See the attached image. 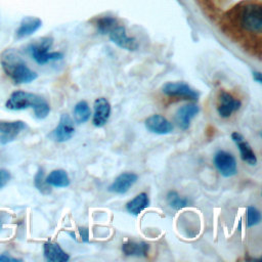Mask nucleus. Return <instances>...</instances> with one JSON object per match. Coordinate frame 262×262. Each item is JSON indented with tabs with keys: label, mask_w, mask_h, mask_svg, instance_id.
<instances>
[{
	"label": "nucleus",
	"mask_w": 262,
	"mask_h": 262,
	"mask_svg": "<svg viewBox=\"0 0 262 262\" xmlns=\"http://www.w3.org/2000/svg\"><path fill=\"white\" fill-rule=\"evenodd\" d=\"M1 66L15 84L31 83L38 75L32 71L14 49H7L1 54Z\"/></svg>",
	"instance_id": "obj_1"
},
{
	"label": "nucleus",
	"mask_w": 262,
	"mask_h": 262,
	"mask_svg": "<svg viewBox=\"0 0 262 262\" xmlns=\"http://www.w3.org/2000/svg\"><path fill=\"white\" fill-rule=\"evenodd\" d=\"M6 108L11 111H20L28 107H32L37 119H45L50 112L48 102L41 96L26 92V91H14L5 103Z\"/></svg>",
	"instance_id": "obj_2"
},
{
	"label": "nucleus",
	"mask_w": 262,
	"mask_h": 262,
	"mask_svg": "<svg viewBox=\"0 0 262 262\" xmlns=\"http://www.w3.org/2000/svg\"><path fill=\"white\" fill-rule=\"evenodd\" d=\"M239 27L249 33H261L262 30V9L259 3H248L238 12Z\"/></svg>",
	"instance_id": "obj_3"
},
{
	"label": "nucleus",
	"mask_w": 262,
	"mask_h": 262,
	"mask_svg": "<svg viewBox=\"0 0 262 262\" xmlns=\"http://www.w3.org/2000/svg\"><path fill=\"white\" fill-rule=\"evenodd\" d=\"M53 43V39L50 37H45L38 42L32 43L28 47V52L31 54L32 58L38 64H45L52 60H59L63 57L60 52H49Z\"/></svg>",
	"instance_id": "obj_4"
},
{
	"label": "nucleus",
	"mask_w": 262,
	"mask_h": 262,
	"mask_svg": "<svg viewBox=\"0 0 262 262\" xmlns=\"http://www.w3.org/2000/svg\"><path fill=\"white\" fill-rule=\"evenodd\" d=\"M110 40L122 49L134 51L138 48V43L135 38L128 36L124 26L120 25L119 21L107 33Z\"/></svg>",
	"instance_id": "obj_5"
},
{
	"label": "nucleus",
	"mask_w": 262,
	"mask_h": 262,
	"mask_svg": "<svg viewBox=\"0 0 262 262\" xmlns=\"http://www.w3.org/2000/svg\"><path fill=\"white\" fill-rule=\"evenodd\" d=\"M214 165L223 177H231L237 173V165L232 154L226 150H218L214 156Z\"/></svg>",
	"instance_id": "obj_6"
},
{
	"label": "nucleus",
	"mask_w": 262,
	"mask_h": 262,
	"mask_svg": "<svg viewBox=\"0 0 262 262\" xmlns=\"http://www.w3.org/2000/svg\"><path fill=\"white\" fill-rule=\"evenodd\" d=\"M162 92L170 97H180L187 100L199 99V93L183 82H168L162 87Z\"/></svg>",
	"instance_id": "obj_7"
},
{
	"label": "nucleus",
	"mask_w": 262,
	"mask_h": 262,
	"mask_svg": "<svg viewBox=\"0 0 262 262\" xmlns=\"http://www.w3.org/2000/svg\"><path fill=\"white\" fill-rule=\"evenodd\" d=\"M75 134V125L73 119L68 114H62L57 126L50 133V138L56 142H66Z\"/></svg>",
	"instance_id": "obj_8"
},
{
	"label": "nucleus",
	"mask_w": 262,
	"mask_h": 262,
	"mask_svg": "<svg viewBox=\"0 0 262 262\" xmlns=\"http://www.w3.org/2000/svg\"><path fill=\"white\" fill-rule=\"evenodd\" d=\"M138 176L133 172H124L115 178L108 186V191L116 194L126 193L137 181Z\"/></svg>",
	"instance_id": "obj_9"
},
{
	"label": "nucleus",
	"mask_w": 262,
	"mask_h": 262,
	"mask_svg": "<svg viewBox=\"0 0 262 262\" xmlns=\"http://www.w3.org/2000/svg\"><path fill=\"white\" fill-rule=\"evenodd\" d=\"M145 128L155 134L166 135L173 131V124L164 116L151 115L145 120Z\"/></svg>",
	"instance_id": "obj_10"
},
{
	"label": "nucleus",
	"mask_w": 262,
	"mask_h": 262,
	"mask_svg": "<svg viewBox=\"0 0 262 262\" xmlns=\"http://www.w3.org/2000/svg\"><path fill=\"white\" fill-rule=\"evenodd\" d=\"M93 106L94 113L92 116V123L95 127L100 128L106 124L111 116V104L106 98L99 97L94 100Z\"/></svg>",
	"instance_id": "obj_11"
},
{
	"label": "nucleus",
	"mask_w": 262,
	"mask_h": 262,
	"mask_svg": "<svg viewBox=\"0 0 262 262\" xmlns=\"http://www.w3.org/2000/svg\"><path fill=\"white\" fill-rule=\"evenodd\" d=\"M200 108L195 103H187L180 106L175 115V122L181 130H187L191 120L198 115Z\"/></svg>",
	"instance_id": "obj_12"
},
{
	"label": "nucleus",
	"mask_w": 262,
	"mask_h": 262,
	"mask_svg": "<svg viewBox=\"0 0 262 262\" xmlns=\"http://www.w3.org/2000/svg\"><path fill=\"white\" fill-rule=\"evenodd\" d=\"M231 139H232V141L235 143V145L238 148L241 159L245 163H247V164H249L251 166L256 165L257 164V157H256L255 152L253 151V149H252L251 145L249 144V142L244 138V136L241 133L233 132L231 134Z\"/></svg>",
	"instance_id": "obj_13"
},
{
	"label": "nucleus",
	"mask_w": 262,
	"mask_h": 262,
	"mask_svg": "<svg viewBox=\"0 0 262 262\" xmlns=\"http://www.w3.org/2000/svg\"><path fill=\"white\" fill-rule=\"evenodd\" d=\"M219 105H218V114L221 118H228L232 113L238 111L242 106V102L238 99H235L231 94L221 91L219 95Z\"/></svg>",
	"instance_id": "obj_14"
},
{
	"label": "nucleus",
	"mask_w": 262,
	"mask_h": 262,
	"mask_svg": "<svg viewBox=\"0 0 262 262\" xmlns=\"http://www.w3.org/2000/svg\"><path fill=\"white\" fill-rule=\"evenodd\" d=\"M27 125L23 121H2L0 120V134H2L1 142L7 143L13 140Z\"/></svg>",
	"instance_id": "obj_15"
},
{
	"label": "nucleus",
	"mask_w": 262,
	"mask_h": 262,
	"mask_svg": "<svg viewBox=\"0 0 262 262\" xmlns=\"http://www.w3.org/2000/svg\"><path fill=\"white\" fill-rule=\"evenodd\" d=\"M42 26V20L39 17L36 16H25L17 30H16V37L18 39L29 37L33 35L35 32H37Z\"/></svg>",
	"instance_id": "obj_16"
},
{
	"label": "nucleus",
	"mask_w": 262,
	"mask_h": 262,
	"mask_svg": "<svg viewBox=\"0 0 262 262\" xmlns=\"http://www.w3.org/2000/svg\"><path fill=\"white\" fill-rule=\"evenodd\" d=\"M44 257L49 262H67L70 259V255L66 253L61 247L52 242H47L43 246Z\"/></svg>",
	"instance_id": "obj_17"
},
{
	"label": "nucleus",
	"mask_w": 262,
	"mask_h": 262,
	"mask_svg": "<svg viewBox=\"0 0 262 262\" xmlns=\"http://www.w3.org/2000/svg\"><path fill=\"white\" fill-rule=\"evenodd\" d=\"M148 250L149 245L145 242L128 241L122 245V252L125 256L146 257Z\"/></svg>",
	"instance_id": "obj_18"
},
{
	"label": "nucleus",
	"mask_w": 262,
	"mask_h": 262,
	"mask_svg": "<svg viewBox=\"0 0 262 262\" xmlns=\"http://www.w3.org/2000/svg\"><path fill=\"white\" fill-rule=\"evenodd\" d=\"M149 206V199L145 192H141L126 204V210L133 216H138Z\"/></svg>",
	"instance_id": "obj_19"
},
{
	"label": "nucleus",
	"mask_w": 262,
	"mask_h": 262,
	"mask_svg": "<svg viewBox=\"0 0 262 262\" xmlns=\"http://www.w3.org/2000/svg\"><path fill=\"white\" fill-rule=\"evenodd\" d=\"M46 182L51 187H57V188H63L68 187L70 185V178L68 173L62 169H56L51 171L47 177L45 178Z\"/></svg>",
	"instance_id": "obj_20"
},
{
	"label": "nucleus",
	"mask_w": 262,
	"mask_h": 262,
	"mask_svg": "<svg viewBox=\"0 0 262 262\" xmlns=\"http://www.w3.org/2000/svg\"><path fill=\"white\" fill-rule=\"evenodd\" d=\"M74 121L77 124H84L86 123L91 116V110L88 103L85 100H81L77 102L73 110Z\"/></svg>",
	"instance_id": "obj_21"
},
{
	"label": "nucleus",
	"mask_w": 262,
	"mask_h": 262,
	"mask_svg": "<svg viewBox=\"0 0 262 262\" xmlns=\"http://www.w3.org/2000/svg\"><path fill=\"white\" fill-rule=\"evenodd\" d=\"M166 201H167L169 207L175 211H179V210L189 206L188 199L179 195L178 192L175 190H171L167 193Z\"/></svg>",
	"instance_id": "obj_22"
},
{
	"label": "nucleus",
	"mask_w": 262,
	"mask_h": 262,
	"mask_svg": "<svg viewBox=\"0 0 262 262\" xmlns=\"http://www.w3.org/2000/svg\"><path fill=\"white\" fill-rule=\"evenodd\" d=\"M44 169L39 168L34 177V185L42 194H49L51 192V186L46 182Z\"/></svg>",
	"instance_id": "obj_23"
},
{
	"label": "nucleus",
	"mask_w": 262,
	"mask_h": 262,
	"mask_svg": "<svg viewBox=\"0 0 262 262\" xmlns=\"http://www.w3.org/2000/svg\"><path fill=\"white\" fill-rule=\"evenodd\" d=\"M118 23V19L114 16H102L97 19L96 28L97 31L102 35H107L110 30Z\"/></svg>",
	"instance_id": "obj_24"
},
{
	"label": "nucleus",
	"mask_w": 262,
	"mask_h": 262,
	"mask_svg": "<svg viewBox=\"0 0 262 262\" xmlns=\"http://www.w3.org/2000/svg\"><path fill=\"white\" fill-rule=\"evenodd\" d=\"M261 222V213L260 211L253 207L248 206L247 207V225L248 227L255 226Z\"/></svg>",
	"instance_id": "obj_25"
},
{
	"label": "nucleus",
	"mask_w": 262,
	"mask_h": 262,
	"mask_svg": "<svg viewBox=\"0 0 262 262\" xmlns=\"http://www.w3.org/2000/svg\"><path fill=\"white\" fill-rule=\"evenodd\" d=\"M10 215L5 211H0V233L4 230V225L8 223Z\"/></svg>",
	"instance_id": "obj_26"
},
{
	"label": "nucleus",
	"mask_w": 262,
	"mask_h": 262,
	"mask_svg": "<svg viewBox=\"0 0 262 262\" xmlns=\"http://www.w3.org/2000/svg\"><path fill=\"white\" fill-rule=\"evenodd\" d=\"M10 173L6 170H0V188H2L10 179Z\"/></svg>",
	"instance_id": "obj_27"
},
{
	"label": "nucleus",
	"mask_w": 262,
	"mask_h": 262,
	"mask_svg": "<svg viewBox=\"0 0 262 262\" xmlns=\"http://www.w3.org/2000/svg\"><path fill=\"white\" fill-rule=\"evenodd\" d=\"M80 236L82 238V242L88 243L89 242V230L87 227H79Z\"/></svg>",
	"instance_id": "obj_28"
},
{
	"label": "nucleus",
	"mask_w": 262,
	"mask_h": 262,
	"mask_svg": "<svg viewBox=\"0 0 262 262\" xmlns=\"http://www.w3.org/2000/svg\"><path fill=\"white\" fill-rule=\"evenodd\" d=\"M19 259L9 257L7 254H1L0 255V262H19Z\"/></svg>",
	"instance_id": "obj_29"
},
{
	"label": "nucleus",
	"mask_w": 262,
	"mask_h": 262,
	"mask_svg": "<svg viewBox=\"0 0 262 262\" xmlns=\"http://www.w3.org/2000/svg\"><path fill=\"white\" fill-rule=\"evenodd\" d=\"M253 79H254L257 83L261 84V83H262V74H261V72H258V71L253 72Z\"/></svg>",
	"instance_id": "obj_30"
}]
</instances>
